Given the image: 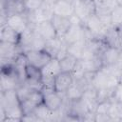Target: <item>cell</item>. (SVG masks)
I'll use <instances>...</instances> for the list:
<instances>
[{
    "label": "cell",
    "mask_w": 122,
    "mask_h": 122,
    "mask_svg": "<svg viewBox=\"0 0 122 122\" xmlns=\"http://www.w3.org/2000/svg\"><path fill=\"white\" fill-rule=\"evenodd\" d=\"M44 1V4H46V5H48V6H51V7H52L58 0H43Z\"/></svg>",
    "instance_id": "cell-30"
},
{
    "label": "cell",
    "mask_w": 122,
    "mask_h": 122,
    "mask_svg": "<svg viewBox=\"0 0 122 122\" xmlns=\"http://www.w3.org/2000/svg\"><path fill=\"white\" fill-rule=\"evenodd\" d=\"M62 38L67 45H71L72 43H75L77 41L85 39L83 24H81V25L71 24V26L70 27V29L68 30V31Z\"/></svg>",
    "instance_id": "cell-9"
},
{
    "label": "cell",
    "mask_w": 122,
    "mask_h": 122,
    "mask_svg": "<svg viewBox=\"0 0 122 122\" xmlns=\"http://www.w3.org/2000/svg\"><path fill=\"white\" fill-rule=\"evenodd\" d=\"M120 120H122V110H120Z\"/></svg>",
    "instance_id": "cell-32"
},
{
    "label": "cell",
    "mask_w": 122,
    "mask_h": 122,
    "mask_svg": "<svg viewBox=\"0 0 122 122\" xmlns=\"http://www.w3.org/2000/svg\"><path fill=\"white\" fill-rule=\"evenodd\" d=\"M27 13L24 2L16 0H2V16Z\"/></svg>",
    "instance_id": "cell-5"
},
{
    "label": "cell",
    "mask_w": 122,
    "mask_h": 122,
    "mask_svg": "<svg viewBox=\"0 0 122 122\" xmlns=\"http://www.w3.org/2000/svg\"><path fill=\"white\" fill-rule=\"evenodd\" d=\"M111 105H112V99L111 98L107 99V100H103L101 102H98L96 105V108H95V113L108 115Z\"/></svg>",
    "instance_id": "cell-25"
},
{
    "label": "cell",
    "mask_w": 122,
    "mask_h": 122,
    "mask_svg": "<svg viewBox=\"0 0 122 122\" xmlns=\"http://www.w3.org/2000/svg\"><path fill=\"white\" fill-rule=\"evenodd\" d=\"M32 91H33V90H31L29 86H27V85L24 84V83H22V84H20V85L18 86V88L15 90V92H16L17 97H18V99H19V101H20V104H21V102H23L24 100H26V99L28 98V96L30 95V93Z\"/></svg>",
    "instance_id": "cell-24"
},
{
    "label": "cell",
    "mask_w": 122,
    "mask_h": 122,
    "mask_svg": "<svg viewBox=\"0 0 122 122\" xmlns=\"http://www.w3.org/2000/svg\"><path fill=\"white\" fill-rule=\"evenodd\" d=\"M32 26H33V30L40 36H42L46 41L53 39V38L58 36L56 30H55V28H54V26L51 20L43 21V22H40V23H38L36 25H32Z\"/></svg>",
    "instance_id": "cell-6"
},
{
    "label": "cell",
    "mask_w": 122,
    "mask_h": 122,
    "mask_svg": "<svg viewBox=\"0 0 122 122\" xmlns=\"http://www.w3.org/2000/svg\"><path fill=\"white\" fill-rule=\"evenodd\" d=\"M45 46H46V40L33 30V34L30 44L29 51H43L45 49Z\"/></svg>",
    "instance_id": "cell-21"
},
{
    "label": "cell",
    "mask_w": 122,
    "mask_h": 122,
    "mask_svg": "<svg viewBox=\"0 0 122 122\" xmlns=\"http://www.w3.org/2000/svg\"><path fill=\"white\" fill-rule=\"evenodd\" d=\"M86 73H94L103 68L100 55H96L91 59H79Z\"/></svg>",
    "instance_id": "cell-15"
},
{
    "label": "cell",
    "mask_w": 122,
    "mask_h": 122,
    "mask_svg": "<svg viewBox=\"0 0 122 122\" xmlns=\"http://www.w3.org/2000/svg\"><path fill=\"white\" fill-rule=\"evenodd\" d=\"M16 71L10 73H1L0 80V92H6L10 90H16L20 85Z\"/></svg>",
    "instance_id": "cell-10"
},
{
    "label": "cell",
    "mask_w": 122,
    "mask_h": 122,
    "mask_svg": "<svg viewBox=\"0 0 122 122\" xmlns=\"http://www.w3.org/2000/svg\"><path fill=\"white\" fill-rule=\"evenodd\" d=\"M86 43H87V41L85 39H82L80 41H77L75 43L68 45V47H67L68 53L75 56L78 59H80L81 56H82V52H83V51L86 47Z\"/></svg>",
    "instance_id": "cell-20"
},
{
    "label": "cell",
    "mask_w": 122,
    "mask_h": 122,
    "mask_svg": "<svg viewBox=\"0 0 122 122\" xmlns=\"http://www.w3.org/2000/svg\"><path fill=\"white\" fill-rule=\"evenodd\" d=\"M74 82L73 76L71 72L68 71H61L58 75L54 78V89L55 92L64 94L66 91L71 86V84Z\"/></svg>",
    "instance_id": "cell-8"
},
{
    "label": "cell",
    "mask_w": 122,
    "mask_h": 122,
    "mask_svg": "<svg viewBox=\"0 0 122 122\" xmlns=\"http://www.w3.org/2000/svg\"><path fill=\"white\" fill-rule=\"evenodd\" d=\"M16 1H20V2H25L26 0H16Z\"/></svg>",
    "instance_id": "cell-34"
},
{
    "label": "cell",
    "mask_w": 122,
    "mask_h": 122,
    "mask_svg": "<svg viewBox=\"0 0 122 122\" xmlns=\"http://www.w3.org/2000/svg\"><path fill=\"white\" fill-rule=\"evenodd\" d=\"M120 83L122 84V72H121V74H120Z\"/></svg>",
    "instance_id": "cell-33"
},
{
    "label": "cell",
    "mask_w": 122,
    "mask_h": 122,
    "mask_svg": "<svg viewBox=\"0 0 122 122\" xmlns=\"http://www.w3.org/2000/svg\"><path fill=\"white\" fill-rule=\"evenodd\" d=\"M67 44L64 42L62 37H55L53 39L48 40L46 41V46H45V51L51 56V57H55L58 53V51L65 47Z\"/></svg>",
    "instance_id": "cell-17"
},
{
    "label": "cell",
    "mask_w": 122,
    "mask_h": 122,
    "mask_svg": "<svg viewBox=\"0 0 122 122\" xmlns=\"http://www.w3.org/2000/svg\"><path fill=\"white\" fill-rule=\"evenodd\" d=\"M4 25L9 26L12 30L22 34L29 28L30 22H29L27 13H21V14H13V15L7 16L5 18Z\"/></svg>",
    "instance_id": "cell-2"
},
{
    "label": "cell",
    "mask_w": 122,
    "mask_h": 122,
    "mask_svg": "<svg viewBox=\"0 0 122 122\" xmlns=\"http://www.w3.org/2000/svg\"><path fill=\"white\" fill-rule=\"evenodd\" d=\"M21 121H27V122H30V121H40L38 119V117L34 114V112H30V113H27V114H24L23 117H22V120Z\"/></svg>",
    "instance_id": "cell-29"
},
{
    "label": "cell",
    "mask_w": 122,
    "mask_h": 122,
    "mask_svg": "<svg viewBox=\"0 0 122 122\" xmlns=\"http://www.w3.org/2000/svg\"><path fill=\"white\" fill-rule=\"evenodd\" d=\"M28 62L30 65H33L39 69L44 67L52 57L45 51H28L25 52Z\"/></svg>",
    "instance_id": "cell-4"
},
{
    "label": "cell",
    "mask_w": 122,
    "mask_h": 122,
    "mask_svg": "<svg viewBox=\"0 0 122 122\" xmlns=\"http://www.w3.org/2000/svg\"><path fill=\"white\" fill-rule=\"evenodd\" d=\"M27 15H28L30 24H31V25H36L43 21L51 20V18L53 16L52 7L43 4L42 7H40L38 10H36L32 12H29V13H27Z\"/></svg>",
    "instance_id": "cell-3"
},
{
    "label": "cell",
    "mask_w": 122,
    "mask_h": 122,
    "mask_svg": "<svg viewBox=\"0 0 122 122\" xmlns=\"http://www.w3.org/2000/svg\"><path fill=\"white\" fill-rule=\"evenodd\" d=\"M61 66H60V61L52 57L44 67L41 68V72L43 76H52L55 77L61 72Z\"/></svg>",
    "instance_id": "cell-16"
},
{
    "label": "cell",
    "mask_w": 122,
    "mask_h": 122,
    "mask_svg": "<svg viewBox=\"0 0 122 122\" xmlns=\"http://www.w3.org/2000/svg\"><path fill=\"white\" fill-rule=\"evenodd\" d=\"M83 25L92 33V35L94 38H98V39H103L108 30V29L104 27L99 16L96 13L90 15L83 23Z\"/></svg>",
    "instance_id": "cell-1"
},
{
    "label": "cell",
    "mask_w": 122,
    "mask_h": 122,
    "mask_svg": "<svg viewBox=\"0 0 122 122\" xmlns=\"http://www.w3.org/2000/svg\"><path fill=\"white\" fill-rule=\"evenodd\" d=\"M52 11L53 14L70 17L74 13L73 2H71L69 0H58L52 6Z\"/></svg>",
    "instance_id": "cell-12"
},
{
    "label": "cell",
    "mask_w": 122,
    "mask_h": 122,
    "mask_svg": "<svg viewBox=\"0 0 122 122\" xmlns=\"http://www.w3.org/2000/svg\"><path fill=\"white\" fill-rule=\"evenodd\" d=\"M121 52L122 51L119 48L107 46L100 54L103 67H111L115 65L121 56Z\"/></svg>",
    "instance_id": "cell-7"
},
{
    "label": "cell",
    "mask_w": 122,
    "mask_h": 122,
    "mask_svg": "<svg viewBox=\"0 0 122 122\" xmlns=\"http://www.w3.org/2000/svg\"><path fill=\"white\" fill-rule=\"evenodd\" d=\"M25 7H26V10L27 13L29 12H32L36 10H38L40 7H42V5L44 4L43 0H26L24 2Z\"/></svg>",
    "instance_id": "cell-27"
},
{
    "label": "cell",
    "mask_w": 122,
    "mask_h": 122,
    "mask_svg": "<svg viewBox=\"0 0 122 122\" xmlns=\"http://www.w3.org/2000/svg\"><path fill=\"white\" fill-rule=\"evenodd\" d=\"M111 21L112 26L114 28H118L122 25V6L116 5L111 11Z\"/></svg>",
    "instance_id": "cell-22"
},
{
    "label": "cell",
    "mask_w": 122,
    "mask_h": 122,
    "mask_svg": "<svg viewBox=\"0 0 122 122\" xmlns=\"http://www.w3.org/2000/svg\"><path fill=\"white\" fill-rule=\"evenodd\" d=\"M78 58H76L75 56L71 55V54H67L64 58H62L60 61V66H61V71H68V72H71L72 70L75 68L76 64L78 63Z\"/></svg>",
    "instance_id": "cell-19"
},
{
    "label": "cell",
    "mask_w": 122,
    "mask_h": 122,
    "mask_svg": "<svg viewBox=\"0 0 122 122\" xmlns=\"http://www.w3.org/2000/svg\"><path fill=\"white\" fill-rule=\"evenodd\" d=\"M103 40L108 47L119 48L120 42H121V36H120L117 29L114 27H112L111 29H109L107 30Z\"/></svg>",
    "instance_id": "cell-18"
},
{
    "label": "cell",
    "mask_w": 122,
    "mask_h": 122,
    "mask_svg": "<svg viewBox=\"0 0 122 122\" xmlns=\"http://www.w3.org/2000/svg\"><path fill=\"white\" fill-rule=\"evenodd\" d=\"M65 101V95L57 92H52L44 95V104L51 111L59 110Z\"/></svg>",
    "instance_id": "cell-11"
},
{
    "label": "cell",
    "mask_w": 122,
    "mask_h": 122,
    "mask_svg": "<svg viewBox=\"0 0 122 122\" xmlns=\"http://www.w3.org/2000/svg\"><path fill=\"white\" fill-rule=\"evenodd\" d=\"M20 40H21V34L19 32H17L16 30H12L11 28H10L7 25L1 26L0 41L19 45Z\"/></svg>",
    "instance_id": "cell-14"
},
{
    "label": "cell",
    "mask_w": 122,
    "mask_h": 122,
    "mask_svg": "<svg viewBox=\"0 0 122 122\" xmlns=\"http://www.w3.org/2000/svg\"><path fill=\"white\" fill-rule=\"evenodd\" d=\"M111 120H120V106L119 103L112 99V105L108 112Z\"/></svg>",
    "instance_id": "cell-26"
},
{
    "label": "cell",
    "mask_w": 122,
    "mask_h": 122,
    "mask_svg": "<svg viewBox=\"0 0 122 122\" xmlns=\"http://www.w3.org/2000/svg\"><path fill=\"white\" fill-rule=\"evenodd\" d=\"M42 72L41 69L28 64L26 66V79H33V80H41Z\"/></svg>",
    "instance_id": "cell-23"
},
{
    "label": "cell",
    "mask_w": 122,
    "mask_h": 122,
    "mask_svg": "<svg viewBox=\"0 0 122 122\" xmlns=\"http://www.w3.org/2000/svg\"><path fill=\"white\" fill-rule=\"evenodd\" d=\"M111 99H112V100H114V101H116L118 103L122 102V84L121 83H119L116 86V88L113 90Z\"/></svg>",
    "instance_id": "cell-28"
},
{
    "label": "cell",
    "mask_w": 122,
    "mask_h": 122,
    "mask_svg": "<svg viewBox=\"0 0 122 122\" xmlns=\"http://www.w3.org/2000/svg\"><path fill=\"white\" fill-rule=\"evenodd\" d=\"M51 21L56 30L58 37H63L66 34V32L68 31V30L70 29V27L71 26V22L70 20V17H65V16L53 14Z\"/></svg>",
    "instance_id": "cell-13"
},
{
    "label": "cell",
    "mask_w": 122,
    "mask_h": 122,
    "mask_svg": "<svg viewBox=\"0 0 122 122\" xmlns=\"http://www.w3.org/2000/svg\"><path fill=\"white\" fill-rule=\"evenodd\" d=\"M116 3H117V5H121L122 6V0H116Z\"/></svg>",
    "instance_id": "cell-31"
}]
</instances>
